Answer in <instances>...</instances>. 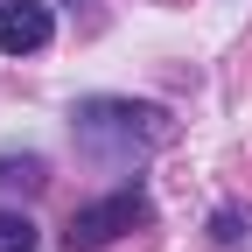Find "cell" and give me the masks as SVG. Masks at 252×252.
Listing matches in <instances>:
<instances>
[{"label": "cell", "instance_id": "4", "mask_svg": "<svg viewBox=\"0 0 252 252\" xmlns=\"http://www.w3.org/2000/svg\"><path fill=\"white\" fill-rule=\"evenodd\" d=\"M0 252H42V231L28 210H0Z\"/></svg>", "mask_w": 252, "mask_h": 252}, {"label": "cell", "instance_id": "5", "mask_svg": "<svg viewBox=\"0 0 252 252\" xmlns=\"http://www.w3.org/2000/svg\"><path fill=\"white\" fill-rule=\"evenodd\" d=\"M14 182H21V189L42 182V161H35V154H21V161H7V154H0V189H14Z\"/></svg>", "mask_w": 252, "mask_h": 252}, {"label": "cell", "instance_id": "1", "mask_svg": "<svg viewBox=\"0 0 252 252\" xmlns=\"http://www.w3.org/2000/svg\"><path fill=\"white\" fill-rule=\"evenodd\" d=\"M70 133L91 161H105L112 175H133L154 147H168V112L161 105H133V98H84L70 112Z\"/></svg>", "mask_w": 252, "mask_h": 252}, {"label": "cell", "instance_id": "3", "mask_svg": "<svg viewBox=\"0 0 252 252\" xmlns=\"http://www.w3.org/2000/svg\"><path fill=\"white\" fill-rule=\"evenodd\" d=\"M49 35H56L49 0H0V49L7 56H35Z\"/></svg>", "mask_w": 252, "mask_h": 252}, {"label": "cell", "instance_id": "6", "mask_svg": "<svg viewBox=\"0 0 252 252\" xmlns=\"http://www.w3.org/2000/svg\"><path fill=\"white\" fill-rule=\"evenodd\" d=\"M238 238H245V231H238V217H231V210H217V245H238Z\"/></svg>", "mask_w": 252, "mask_h": 252}, {"label": "cell", "instance_id": "2", "mask_svg": "<svg viewBox=\"0 0 252 252\" xmlns=\"http://www.w3.org/2000/svg\"><path fill=\"white\" fill-rule=\"evenodd\" d=\"M147 189L140 182H126V189H112V196H98V203H84V210H70V224H63V245L70 252H98V245H112V238H126L133 224H147Z\"/></svg>", "mask_w": 252, "mask_h": 252}]
</instances>
